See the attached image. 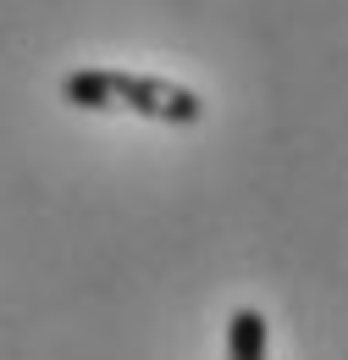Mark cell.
<instances>
[{"label": "cell", "mask_w": 348, "mask_h": 360, "mask_svg": "<svg viewBox=\"0 0 348 360\" xmlns=\"http://www.w3.org/2000/svg\"><path fill=\"white\" fill-rule=\"evenodd\" d=\"M61 100L72 111H133V117H149V122H177V128H194L205 122V100L172 84V78H155V72H116V67H78L61 78Z\"/></svg>", "instance_id": "obj_1"}, {"label": "cell", "mask_w": 348, "mask_h": 360, "mask_svg": "<svg viewBox=\"0 0 348 360\" xmlns=\"http://www.w3.org/2000/svg\"><path fill=\"white\" fill-rule=\"evenodd\" d=\"M227 360H265V316L255 305H238L227 321Z\"/></svg>", "instance_id": "obj_2"}]
</instances>
